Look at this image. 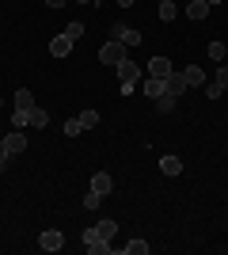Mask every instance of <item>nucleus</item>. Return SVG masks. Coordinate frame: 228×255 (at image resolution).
Returning a JSON list of instances; mask_svg holds the SVG:
<instances>
[{"label": "nucleus", "instance_id": "7", "mask_svg": "<svg viewBox=\"0 0 228 255\" xmlns=\"http://www.w3.org/2000/svg\"><path fill=\"white\" fill-rule=\"evenodd\" d=\"M110 187H114V179H110L107 171H95V175H91V191H95V194H103V198H107Z\"/></svg>", "mask_w": 228, "mask_h": 255}, {"label": "nucleus", "instance_id": "5", "mask_svg": "<svg viewBox=\"0 0 228 255\" xmlns=\"http://www.w3.org/2000/svg\"><path fill=\"white\" fill-rule=\"evenodd\" d=\"M73 42L76 38H69L65 31L54 34V38H50V53H54V57H69V53H73Z\"/></svg>", "mask_w": 228, "mask_h": 255}, {"label": "nucleus", "instance_id": "1", "mask_svg": "<svg viewBox=\"0 0 228 255\" xmlns=\"http://www.w3.org/2000/svg\"><path fill=\"white\" fill-rule=\"evenodd\" d=\"M114 69H118V80H122L118 96H133V84L141 80V65H137V61H130V57H126V61H118V65H114Z\"/></svg>", "mask_w": 228, "mask_h": 255}, {"label": "nucleus", "instance_id": "6", "mask_svg": "<svg viewBox=\"0 0 228 255\" xmlns=\"http://www.w3.org/2000/svg\"><path fill=\"white\" fill-rule=\"evenodd\" d=\"M171 73H175V69H171L167 57H152V61H149V76H156V80H167Z\"/></svg>", "mask_w": 228, "mask_h": 255}, {"label": "nucleus", "instance_id": "19", "mask_svg": "<svg viewBox=\"0 0 228 255\" xmlns=\"http://www.w3.org/2000/svg\"><path fill=\"white\" fill-rule=\"evenodd\" d=\"M213 88H217L221 96L228 92V65H221V69H217V76H213Z\"/></svg>", "mask_w": 228, "mask_h": 255}, {"label": "nucleus", "instance_id": "14", "mask_svg": "<svg viewBox=\"0 0 228 255\" xmlns=\"http://www.w3.org/2000/svg\"><path fill=\"white\" fill-rule=\"evenodd\" d=\"M183 76H186V88H202V84H206V73H202L198 65H190V69H183Z\"/></svg>", "mask_w": 228, "mask_h": 255}, {"label": "nucleus", "instance_id": "11", "mask_svg": "<svg viewBox=\"0 0 228 255\" xmlns=\"http://www.w3.org/2000/svg\"><path fill=\"white\" fill-rule=\"evenodd\" d=\"M145 96H149V99L167 96V84H163V80H156V76H149V80H145Z\"/></svg>", "mask_w": 228, "mask_h": 255}, {"label": "nucleus", "instance_id": "26", "mask_svg": "<svg viewBox=\"0 0 228 255\" xmlns=\"http://www.w3.org/2000/svg\"><path fill=\"white\" fill-rule=\"evenodd\" d=\"M65 34H69V38H84V23H69V27H65Z\"/></svg>", "mask_w": 228, "mask_h": 255}, {"label": "nucleus", "instance_id": "22", "mask_svg": "<svg viewBox=\"0 0 228 255\" xmlns=\"http://www.w3.org/2000/svg\"><path fill=\"white\" fill-rule=\"evenodd\" d=\"M80 126H84V129H95L99 126V111H84V115H80Z\"/></svg>", "mask_w": 228, "mask_h": 255}, {"label": "nucleus", "instance_id": "28", "mask_svg": "<svg viewBox=\"0 0 228 255\" xmlns=\"http://www.w3.org/2000/svg\"><path fill=\"white\" fill-rule=\"evenodd\" d=\"M8 160H11V152H8V145H4V141H0V171L8 168Z\"/></svg>", "mask_w": 228, "mask_h": 255}, {"label": "nucleus", "instance_id": "8", "mask_svg": "<svg viewBox=\"0 0 228 255\" xmlns=\"http://www.w3.org/2000/svg\"><path fill=\"white\" fill-rule=\"evenodd\" d=\"M4 145H8L11 156H15V152H27V137H23V129H11L8 137H4Z\"/></svg>", "mask_w": 228, "mask_h": 255}, {"label": "nucleus", "instance_id": "23", "mask_svg": "<svg viewBox=\"0 0 228 255\" xmlns=\"http://www.w3.org/2000/svg\"><path fill=\"white\" fill-rule=\"evenodd\" d=\"M99 202H103V194H95L91 187H87V194H84V210H99Z\"/></svg>", "mask_w": 228, "mask_h": 255}, {"label": "nucleus", "instance_id": "16", "mask_svg": "<svg viewBox=\"0 0 228 255\" xmlns=\"http://www.w3.org/2000/svg\"><path fill=\"white\" fill-rule=\"evenodd\" d=\"M122 252H126V255H149V244H145V240H141V236H133V240H130V244H126V248H122Z\"/></svg>", "mask_w": 228, "mask_h": 255}, {"label": "nucleus", "instance_id": "15", "mask_svg": "<svg viewBox=\"0 0 228 255\" xmlns=\"http://www.w3.org/2000/svg\"><path fill=\"white\" fill-rule=\"evenodd\" d=\"M31 107H34V96L27 88H19V92H15V111H31Z\"/></svg>", "mask_w": 228, "mask_h": 255}, {"label": "nucleus", "instance_id": "32", "mask_svg": "<svg viewBox=\"0 0 228 255\" xmlns=\"http://www.w3.org/2000/svg\"><path fill=\"white\" fill-rule=\"evenodd\" d=\"M206 4H209V8H217V4H221V0H206Z\"/></svg>", "mask_w": 228, "mask_h": 255}, {"label": "nucleus", "instance_id": "18", "mask_svg": "<svg viewBox=\"0 0 228 255\" xmlns=\"http://www.w3.org/2000/svg\"><path fill=\"white\" fill-rule=\"evenodd\" d=\"M175 99H179V96H160V99H156V115H171Z\"/></svg>", "mask_w": 228, "mask_h": 255}, {"label": "nucleus", "instance_id": "3", "mask_svg": "<svg viewBox=\"0 0 228 255\" xmlns=\"http://www.w3.org/2000/svg\"><path fill=\"white\" fill-rule=\"evenodd\" d=\"M38 248H42V252H61V248H65V233H61V229H46V233L38 236Z\"/></svg>", "mask_w": 228, "mask_h": 255}, {"label": "nucleus", "instance_id": "30", "mask_svg": "<svg viewBox=\"0 0 228 255\" xmlns=\"http://www.w3.org/2000/svg\"><path fill=\"white\" fill-rule=\"evenodd\" d=\"M46 4H50V8H65L69 0H46Z\"/></svg>", "mask_w": 228, "mask_h": 255}, {"label": "nucleus", "instance_id": "9", "mask_svg": "<svg viewBox=\"0 0 228 255\" xmlns=\"http://www.w3.org/2000/svg\"><path fill=\"white\" fill-rule=\"evenodd\" d=\"M209 11L213 8H209L206 0H190V4H186V19H206Z\"/></svg>", "mask_w": 228, "mask_h": 255}, {"label": "nucleus", "instance_id": "2", "mask_svg": "<svg viewBox=\"0 0 228 255\" xmlns=\"http://www.w3.org/2000/svg\"><path fill=\"white\" fill-rule=\"evenodd\" d=\"M99 61H103V65H118V61H126V46H122L118 38L103 42V46H99Z\"/></svg>", "mask_w": 228, "mask_h": 255}, {"label": "nucleus", "instance_id": "17", "mask_svg": "<svg viewBox=\"0 0 228 255\" xmlns=\"http://www.w3.org/2000/svg\"><path fill=\"white\" fill-rule=\"evenodd\" d=\"M175 15H179V8H175V0H160V19H163V23H171Z\"/></svg>", "mask_w": 228, "mask_h": 255}, {"label": "nucleus", "instance_id": "25", "mask_svg": "<svg viewBox=\"0 0 228 255\" xmlns=\"http://www.w3.org/2000/svg\"><path fill=\"white\" fill-rule=\"evenodd\" d=\"M225 42H209V57H213V61H225Z\"/></svg>", "mask_w": 228, "mask_h": 255}, {"label": "nucleus", "instance_id": "13", "mask_svg": "<svg viewBox=\"0 0 228 255\" xmlns=\"http://www.w3.org/2000/svg\"><path fill=\"white\" fill-rule=\"evenodd\" d=\"M46 122H50V115H46L42 107H31V111H27V126H34V129H42Z\"/></svg>", "mask_w": 228, "mask_h": 255}, {"label": "nucleus", "instance_id": "10", "mask_svg": "<svg viewBox=\"0 0 228 255\" xmlns=\"http://www.w3.org/2000/svg\"><path fill=\"white\" fill-rule=\"evenodd\" d=\"M163 84H167V96H183V92H186V76L183 73H171Z\"/></svg>", "mask_w": 228, "mask_h": 255}, {"label": "nucleus", "instance_id": "4", "mask_svg": "<svg viewBox=\"0 0 228 255\" xmlns=\"http://www.w3.org/2000/svg\"><path fill=\"white\" fill-rule=\"evenodd\" d=\"M114 38H118L126 50H130V46H141V31H133L130 23H118V27H114Z\"/></svg>", "mask_w": 228, "mask_h": 255}, {"label": "nucleus", "instance_id": "33", "mask_svg": "<svg viewBox=\"0 0 228 255\" xmlns=\"http://www.w3.org/2000/svg\"><path fill=\"white\" fill-rule=\"evenodd\" d=\"M76 4H95V0H76Z\"/></svg>", "mask_w": 228, "mask_h": 255}, {"label": "nucleus", "instance_id": "31", "mask_svg": "<svg viewBox=\"0 0 228 255\" xmlns=\"http://www.w3.org/2000/svg\"><path fill=\"white\" fill-rule=\"evenodd\" d=\"M118 8H133V0H118Z\"/></svg>", "mask_w": 228, "mask_h": 255}, {"label": "nucleus", "instance_id": "34", "mask_svg": "<svg viewBox=\"0 0 228 255\" xmlns=\"http://www.w3.org/2000/svg\"><path fill=\"white\" fill-rule=\"evenodd\" d=\"M0 107H4V99H0Z\"/></svg>", "mask_w": 228, "mask_h": 255}, {"label": "nucleus", "instance_id": "24", "mask_svg": "<svg viewBox=\"0 0 228 255\" xmlns=\"http://www.w3.org/2000/svg\"><path fill=\"white\" fill-rule=\"evenodd\" d=\"M80 129H84V126H80V118H69V122H65V137H80Z\"/></svg>", "mask_w": 228, "mask_h": 255}, {"label": "nucleus", "instance_id": "29", "mask_svg": "<svg viewBox=\"0 0 228 255\" xmlns=\"http://www.w3.org/2000/svg\"><path fill=\"white\" fill-rule=\"evenodd\" d=\"M95 240H103V236H99L95 229H84V248H87V244H95Z\"/></svg>", "mask_w": 228, "mask_h": 255}, {"label": "nucleus", "instance_id": "27", "mask_svg": "<svg viewBox=\"0 0 228 255\" xmlns=\"http://www.w3.org/2000/svg\"><path fill=\"white\" fill-rule=\"evenodd\" d=\"M11 126H15V129L27 126V111H15V115H11Z\"/></svg>", "mask_w": 228, "mask_h": 255}, {"label": "nucleus", "instance_id": "20", "mask_svg": "<svg viewBox=\"0 0 228 255\" xmlns=\"http://www.w3.org/2000/svg\"><path fill=\"white\" fill-rule=\"evenodd\" d=\"M95 233L103 236V240H114V233H118V225H114V221H99V225H95Z\"/></svg>", "mask_w": 228, "mask_h": 255}, {"label": "nucleus", "instance_id": "21", "mask_svg": "<svg viewBox=\"0 0 228 255\" xmlns=\"http://www.w3.org/2000/svg\"><path fill=\"white\" fill-rule=\"evenodd\" d=\"M87 252H91V255H110L114 244H110V240H95V244H87Z\"/></svg>", "mask_w": 228, "mask_h": 255}, {"label": "nucleus", "instance_id": "12", "mask_svg": "<svg viewBox=\"0 0 228 255\" xmlns=\"http://www.w3.org/2000/svg\"><path fill=\"white\" fill-rule=\"evenodd\" d=\"M160 171L175 179V175H183V160H179V156H163L160 160Z\"/></svg>", "mask_w": 228, "mask_h": 255}]
</instances>
